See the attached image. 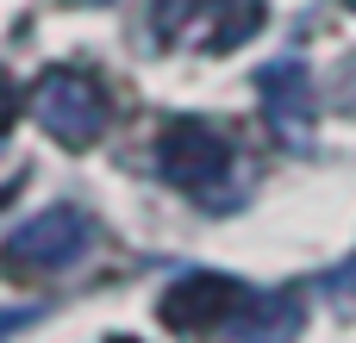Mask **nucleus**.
<instances>
[{"instance_id":"8","label":"nucleus","mask_w":356,"mask_h":343,"mask_svg":"<svg viewBox=\"0 0 356 343\" xmlns=\"http://www.w3.org/2000/svg\"><path fill=\"white\" fill-rule=\"evenodd\" d=\"M19 325H31V312H0V331H19Z\"/></svg>"},{"instance_id":"2","label":"nucleus","mask_w":356,"mask_h":343,"mask_svg":"<svg viewBox=\"0 0 356 343\" xmlns=\"http://www.w3.org/2000/svg\"><path fill=\"white\" fill-rule=\"evenodd\" d=\"M31 112H38V125H44L56 144L88 150V144L106 131V87H100V75L81 69V62H50V69L31 81Z\"/></svg>"},{"instance_id":"9","label":"nucleus","mask_w":356,"mask_h":343,"mask_svg":"<svg viewBox=\"0 0 356 343\" xmlns=\"http://www.w3.org/2000/svg\"><path fill=\"white\" fill-rule=\"evenodd\" d=\"M75 6H106V0H75Z\"/></svg>"},{"instance_id":"4","label":"nucleus","mask_w":356,"mask_h":343,"mask_svg":"<svg viewBox=\"0 0 356 343\" xmlns=\"http://www.w3.org/2000/svg\"><path fill=\"white\" fill-rule=\"evenodd\" d=\"M269 19L263 0H156L150 6V25L163 44H194V50H238L244 37H257Z\"/></svg>"},{"instance_id":"10","label":"nucleus","mask_w":356,"mask_h":343,"mask_svg":"<svg viewBox=\"0 0 356 343\" xmlns=\"http://www.w3.org/2000/svg\"><path fill=\"white\" fill-rule=\"evenodd\" d=\"M106 343H138V337H106Z\"/></svg>"},{"instance_id":"6","label":"nucleus","mask_w":356,"mask_h":343,"mask_svg":"<svg viewBox=\"0 0 356 343\" xmlns=\"http://www.w3.org/2000/svg\"><path fill=\"white\" fill-rule=\"evenodd\" d=\"M257 94H263L269 131L288 137V144H307V131H313V75H307V62H300V56L263 62V69H257Z\"/></svg>"},{"instance_id":"11","label":"nucleus","mask_w":356,"mask_h":343,"mask_svg":"<svg viewBox=\"0 0 356 343\" xmlns=\"http://www.w3.org/2000/svg\"><path fill=\"white\" fill-rule=\"evenodd\" d=\"M350 12H356V0H350Z\"/></svg>"},{"instance_id":"3","label":"nucleus","mask_w":356,"mask_h":343,"mask_svg":"<svg viewBox=\"0 0 356 343\" xmlns=\"http://www.w3.org/2000/svg\"><path fill=\"white\" fill-rule=\"evenodd\" d=\"M88 244H94L88 212H75V206H50V212L25 219V225L0 244V275H6V281H44V275L81 262Z\"/></svg>"},{"instance_id":"1","label":"nucleus","mask_w":356,"mask_h":343,"mask_svg":"<svg viewBox=\"0 0 356 343\" xmlns=\"http://www.w3.org/2000/svg\"><path fill=\"white\" fill-rule=\"evenodd\" d=\"M156 169H163V181L169 187H181L188 200H200V206H232L238 200V187H232V175H238V144H232V131L225 125H213V119H169L163 125V137H156Z\"/></svg>"},{"instance_id":"5","label":"nucleus","mask_w":356,"mask_h":343,"mask_svg":"<svg viewBox=\"0 0 356 343\" xmlns=\"http://www.w3.org/2000/svg\"><path fill=\"white\" fill-rule=\"evenodd\" d=\"M257 287L219 275V269H194V275H175L169 294H163V325L169 331H232L244 312H250Z\"/></svg>"},{"instance_id":"7","label":"nucleus","mask_w":356,"mask_h":343,"mask_svg":"<svg viewBox=\"0 0 356 343\" xmlns=\"http://www.w3.org/2000/svg\"><path fill=\"white\" fill-rule=\"evenodd\" d=\"M13 119H19V81L0 69V131H13Z\"/></svg>"}]
</instances>
